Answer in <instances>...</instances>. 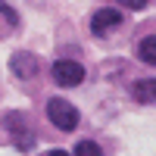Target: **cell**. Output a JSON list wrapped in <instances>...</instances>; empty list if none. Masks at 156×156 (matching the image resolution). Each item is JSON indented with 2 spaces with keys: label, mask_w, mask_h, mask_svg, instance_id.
I'll return each instance as SVG.
<instances>
[{
  "label": "cell",
  "mask_w": 156,
  "mask_h": 156,
  "mask_svg": "<svg viewBox=\"0 0 156 156\" xmlns=\"http://www.w3.org/2000/svg\"><path fill=\"white\" fill-rule=\"evenodd\" d=\"M47 115H50V122H53L59 131H75V128H78V109L72 106L69 100L53 97L47 103Z\"/></svg>",
  "instance_id": "1"
},
{
  "label": "cell",
  "mask_w": 156,
  "mask_h": 156,
  "mask_svg": "<svg viewBox=\"0 0 156 156\" xmlns=\"http://www.w3.org/2000/svg\"><path fill=\"white\" fill-rule=\"evenodd\" d=\"M50 72H53V81L59 87H75V84L84 81V66L75 62V59H56Z\"/></svg>",
  "instance_id": "2"
},
{
  "label": "cell",
  "mask_w": 156,
  "mask_h": 156,
  "mask_svg": "<svg viewBox=\"0 0 156 156\" xmlns=\"http://www.w3.org/2000/svg\"><path fill=\"white\" fill-rule=\"evenodd\" d=\"M119 22H122V12H119V9H112V6L97 9L94 19H90V31H94V34H106V31H112Z\"/></svg>",
  "instance_id": "3"
},
{
  "label": "cell",
  "mask_w": 156,
  "mask_h": 156,
  "mask_svg": "<svg viewBox=\"0 0 156 156\" xmlns=\"http://www.w3.org/2000/svg\"><path fill=\"white\" fill-rule=\"evenodd\" d=\"M9 66H12V75H19L22 81H31V78H37V72H41L37 56H31V53H16Z\"/></svg>",
  "instance_id": "4"
},
{
  "label": "cell",
  "mask_w": 156,
  "mask_h": 156,
  "mask_svg": "<svg viewBox=\"0 0 156 156\" xmlns=\"http://www.w3.org/2000/svg\"><path fill=\"white\" fill-rule=\"evenodd\" d=\"M131 94L137 103H156V78H140L131 84Z\"/></svg>",
  "instance_id": "5"
},
{
  "label": "cell",
  "mask_w": 156,
  "mask_h": 156,
  "mask_svg": "<svg viewBox=\"0 0 156 156\" xmlns=\"http://www.w3.org/2000/svg\"><path fill=\"white\" fill-rule=\"evenodd\" d=\"M137 56L144 59L147 66H156V34H150V37H144V41H140Z\"/></svg>",
  "instance_id": "6"
},
{
  "label": "cell",
  "mask_w": 156,
  "mask_h": 156,
  "mask_svg": "<svg viewBox=\"0 0 156 156\" xmlns=\"http://www.w3.org/2000/svg\"><path fill=\"white\" fill-rule=\"evenodd\" d=\"M75 156H103V150L94 144V140H78L75 144Z\"/></svg>",
  "instance_id": "7"
},
{
  "label": "cell",
  "mask_w": 156,
  "mask_h": 156,
  "mask_svg": "<svg viewBox=\"0 0 156 156\" xmlns=\"http://www.w3.org/2000/svg\"><path fill=\"white\" fill-rule=\"evenodd\" d=\"M119 6H128V9H144L147 0H119Z\"/></svg>",
  "instance_id": "8"
},
{
  "label": "cell",
  "mask_w": 156,
  "mask_h": 156,
  "mask_svg": "<svg viewBox=\"0 0 156 156\" xmlns=\"http://www.w3.org/2000/svg\"><path fill=\"white\" fill-rule=\"evenodd\" d=\"M47 156H69V153H66V150H50Z\"/></svg>",
  "instance_id": "9"
}]
</instances>
